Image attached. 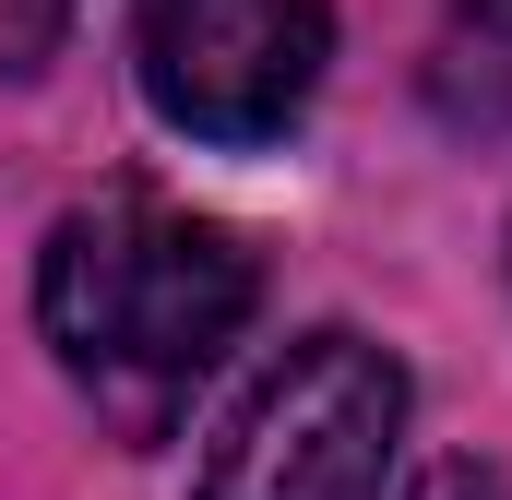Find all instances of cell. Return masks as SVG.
<instances>
[{
    "mask_svg": "<svg viewBox=\"0 0 512 500\" xmlns=\"http://www.w3.org/2000/svg\"><path fill=\"white\" fill-rule=\"evenodd\" d=\"M429 108L441 131H512V0H453L429 36Z\"/></svg>",
    "mask_w": 512,
    "mask_h": 500,
    "instance_id": "4",
    "label": "cell"
},
{
    "mask_svg": "<svg viewBox=\"0 0 512 500\" xmlns=\"http://www.w3.org/2000/svg\"><path fill=\"white\" fill-rule=\"evenodd\" d=\"M405 441V370L393 346L322 322L298 346H274L251 393L215 417L191 500H382V465Z\"/></svg>",
    "mask_w": 512,
    "mask_h": 500,
    "instance_id": "2",
    "label": "cell"
},
{
    "mask_svg": "<svg viewBox=\"0 0 512 500\" xmlns=\"http://www.w3.org/2000/svg\"><path fill=\"white\" fill-rule=\"evenodd\" d=\"M60 12H72V0H0V72H24V60L60 36Z\"/></svg>",
    "mask_w": 512,
    "mask_h": 500,
    "instance_id": "5",
    "label": "cell"
},
{
    "mask_svg": "<svg viewBox=\"0 0 512 500\" xmlns=\"http://www.w3.org/2000/svg\"><path fill=\"white\" fill-rule=\"evenodd\" d=\"M251 310H262V262L239 250V227H215L167 191L72 203L36 262V334L60 346L72 393L120 441H167L179 405L251 334Z\"/></svg>",
    "mask_w": 512,
    "mask_h": 500,
    "instance_id": "1",
    "label": "cell"
},
{
    "mask_svg": "<svg viewBox=\"0 0 512 500\" xmlns=\"http://www.w3.org/2000/svg\"><path fill=\"white\" fill-rule=\"evenodd\" d=\"M405 500H512V477H501V465H477V453H453V465H429Z\"/></svg>",
    "mask_w": 512,
    "mask_h": 500,
    "instance_id": "6",
    "label": "cell"
},
{
    "mask_svg": "<svg viewBox=\"0 0 512 500\" xmlns=\"http://www.w3.org/2000/svg\"><path fill=\"white\" fill-rule=\"evenodd\" d=\"M131 60L155 120L191 143H274L322 96L334 12L322 0H131Z\"/></svg>",
    "mask_w": 512,
    "mask_h": 500,
    "instance_id": "3",
    "label": "cell"
}]
</instances>
